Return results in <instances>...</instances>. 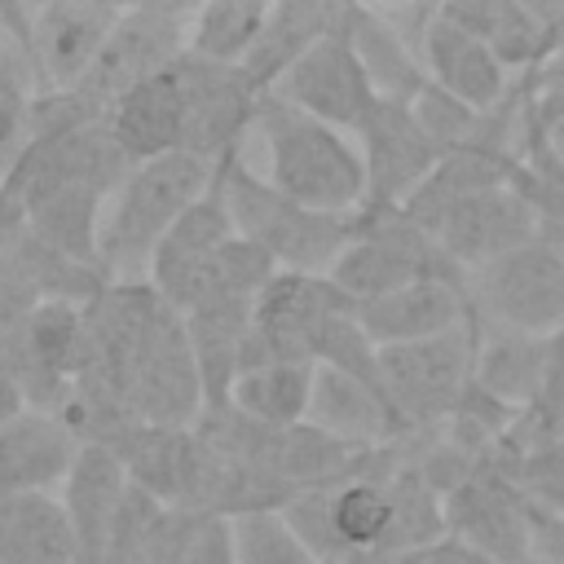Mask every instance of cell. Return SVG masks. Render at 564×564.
<instances>
[{"label":"cell","instance_id":"1","mask_svg":"<svg viewBox=\"0 0 564 564\" xmlns=\"http://www.w3.org/2000/svg\"><path fill=\"white\" fill-rule=\"evenodd\" d=\"M256 132L264 137V181L326 216H357L366 203V163L348 132L295 110L278 93L264 97Z\"/></svg>","mask_w":564,"mask_h":564},{"label":"cell","instance_id":"2","mask_svg":"<svg viewBox=\"0 0 564 564\" xmlns=\"http://www.w3.org/2000/svg\"><path fill=\"white\" fill-rule=\"evenodd\" d=\"M212 181H216V167L185 150L137 163L123 176V185L106 198L101 242H97L106 278L110 282H145L159 242L212 189Z\"/></svg>","mask_w":564,"mask_h":564},{"label":"cell","instance_id":"3","mask_svg":"<svg viewBox=\"0 0 564 564\" xmlns=\"http://www.w3.org/2000/svg\"><path fill=\"white\" fill-rule=\"evenodd\" d=\"M234 234L260 247L278 273H330V264L352 242V216H326L308 212L291 198H282L260 172L247 167L242 154H229L216 163Z\"/></svg>","mask_w":564,"mask_h":564},{"label":"cell","instance_id":"4","mask_svg":"<svg viewBox=\"0 0 564 564\" xmlns=\"http://www.w3.org/2000/svg\"><path fill=\"white\" fill-rule=\"evenodd\" d=\"M352 304L401 291L410 282H467V273L441 251V242L414 225L401 207L388 212H357L352 216V242L344 247V256L330 264L326 273Z\"/></svg>","mask_w":564,"mask_h":564},{"label":"cell","instance_id":"5","mask_svg":"<svg viewBox=\"0 0 564 564\" xmlns=\"http://www.w3.org/2000/svg\"><path fill=\"white\" fill-rule=\"evenodd\" d=\"M476 370V317L449 335L379 348V383L410 432H441L463 405Z\"/></svg>","mask_w":564,"mask_h":564},{"label":"cell","instance_id":"6","mask_svg":"<svg viewBox=\"0 0 564 564\" xmlns=\"http://www.w3.org/2000/svg\"><path fill=\"white\" fill-rule=\"evenodd\" d=\"M123 4L101 0H53V4H9V35L18 40L35 93H70L93 70L106 35L115 31Z\"/></svg>","mask_w":564,"mask_h":564},{"label":"cell","instance_id":"7","mask_svg":"<svg viewBox=\"0 0 564 564\" xmlns=\"http://www.w3.org/2000/svg\"><path fill=\"white\" fill-rule=\"evenodd\" d=\"M467 295L480 326L551 339L564 330V251L533 238L529 247L467 278Z\"/></svg>","mask_w":564,"mask_h":564},{"label":"cell","instance_id":"8","mask_svg":"<svg viewBox=\"0 0 564 564\" xmlns=\"http://www.w3.org/2000/svg\"><path fill=\"white\" fill-rule=\"evenodd\" d=\"M0 366L26 397V410L57 414L88 366L84 304L40 300L9 335H0Z\"/></svg>","mask_w":564,"mask_h":564},{"label":"cell","instance_id":"9","mask_svg":"<svg viewBox=\"0 0 564 564\" xmlns=\"http://www.w3.org/2000/svg\"><path fill=\"white\" fill-rule=\"evenodd\" d=\"M189 13L194 4H128L119 9L115 31L106 35L93 70L75 93H84L97 110H110L137 84L163 75L189 53Z\"/></svg>","mask_w":564,"mask_h":564},{"label":"cell","instance_id":"10","mask_svg":"<svg viewBox=\"0 0 564 564\" xmlns=\"http://www.w3.org/2000/svg\"><path fill=\"white\" fill-rule=\"evenodd\" d=\"M181 88H185V137L181 150L203 163H225L229 154H242L247 132L260 119V106L269 93H260L242 66H216L203 57H181Z\"/></svg>","mask_w":564,"mask_h":564},{"label":"cell","instance_id":"11","mask_svg":"<svg viewBox=\"0 0 564 564\" xmlns=\"http://www.w3.org/2000/svg\"><path fill=\"white\" fill-rule=\"evenodd\" d=\"M282 101H291L295 110L357 137L366 128V119L375 115L379 106V93L375 84L366 79L352 44H348V31H344V4H339V18L335 26L286 70V79L273 88Z\"/></svg>","mask_w":564,"mask_h":564},{"label":"cell","instance_id":"12","mask_svg":"<svg viewBox=\"0 0 564 564\" xmlns=\"http://www.w3.org/2000/svg\"><path fill=\"white\" fill-rule=\"evenodd\" d=\"M445 533L489 564H524L529 560V494L502 476L498 467H480L445 498Z\"/></svg>","mask_w":564,"mask_h":564},{"label":"cell","instance_id":"13","mask_svg":"<svg viewBox=\"0 0 564 564\" xmlns=\"http://www.w3.org/2000/svg\"><path fill=\"white\" fill-rule=\"evenodd\" d=\"M427 234L441 242V251L467 278H476L489 264L507 260L511 251L529 247L538 238V220H533V212L516 185H494V189H480L471 198H458Z\"/></svg>","mask_w":564,"mask_h":564},{"label":"cell","instance_id":"14","mask_svg":"<svg viewBox=\"0 0 564 564\" xmlns=\"http://www.w3.org/2000/svg\"><path fill=\"white\" fill-rule=\"evenodd\" d=\"M357 150L366 163V212L405 207L441 159V150L419 128L405 101H379L366 128L357 132Z\"/></svg>","mask_w":564,"mask_h":564},{"label":"cell","instance_id":"15","mask_svg":"<svg viewBox=\"0 0 564 564\" xmlns=\"http://www.w3.org/2000/svg\"><path fill=\"white\" fill-rule=\"evenodd\" d=\"M115 454L123 480L141 494H150L154 502L172 507V511H189L194 507V489H198V436L194 427H159V423H128L110 445H101Z\"/></svg>","mask_w":564,"mask_h":564},{"label":"cell","instance_id":"16","mask_svg":"<svg viewBox=\"0 0 564 564\" xmlns=\"http://www.w3.org/2000/svg\"><path fill=\"white\" fill-rule=\"evenodd\" d=\"M471 322V295L467 282H410L401 291L375 295L357 304V326L375 348H401V344H423L436 335H449Z\"/></svg>","mask_w":564,"mask_h":564},{"label":"cell","instance_id":"17","mask_svg":"<svg viewBox=\"0 0 564 564\" xmlns=\"http://www.w3.org/2000/svg\"><path fill=\"white\" fill-rule=\"evenodd\" d=\"M304 423H313L317 432H326L352 449H388V445L414 436L379 383H366L335 366H313V397H308Z\"/></svg>","mask_w":564,"mask_h":564},{"label":"cell","instance_id":"18","mask_svg":"<svg viewBox=\"0 0 564 564\" xmlns=\"http://www.w3.org/2000/svg\"><path fill=\"white\" fill-rule=\"evenodd\" d=\"M84 441L48 410H22L18 419L0 423V498L18 494H57Z\"/></svg>","mask_w":564,"mask_h":564},{"label":"cell","instance_id":"19","mask_svg":"<svg viewBox=\"0 0 564 564\" xmlns=\"http://www.w3.org/2000/svg\"><path fill=\"white\" fill-rule=\"evenodd\" d=\"M419 62L432 88H441L445 97L471 106V110H494L502 106V97L511 93V75L507 66L489 53L485 40H476L471 31H463L458 22H449L436 4V18L419 44Z\"/></svg>","mask_w":564,"mask_h":564},{"label":"cell","instance_id":"20","mask_svg":"<svg viewBox=\"0 0 564 564\" xmlns=\"http://www.w3.org/2000/svg\"><path fill=\"white\" fill-rule=\"evenodd\" d=\"M106 128L115 137V145L128 154V163H150L163 154L181 150L185 137V88H181V70L167 66L163 75L137 84L132 93H123L110 110H106Z\"/></svg>","mask_w":564,"mask_h":564},{"label":"cell","instance_id":"21","mask_svg":"<svg viewBox=\"0 0 564 564\" xmlns=\"http://www.w3.org/2000/svg\"><path fill=\"white\" fill-rule=\"evenodd\" d=\"M449 22L471 31L489 44V53L507 66V75H533L555 57L551 22L542 4H516V0H458L441 4Z\"/></svg>","mask_w":564,"mask_h":564},{"label":"cell","instance_id":"22","mask_svg":"<svg viewBox=\"0 0 564 564\" xmlns=\"http://www.w3.org/2000/svg\"><path fill=\"white\" fill-rule=\"evenodd\" d=\"M229 238H238V234H234L229 203H225V189H220V176H216L212 189L167 229V238L159 242V251H154V260H150L145 282L159 291L163 304H172V300L185 291V282H189Z\"/></svg>","mask_w":564,"mask_h":564},{"label":"cell","instance_id":"23","mask_svg":"<svg viewBox=\"0 0 564 564\" xmlns=\"http://www.w3.org/2000/svg\"><path fill=\"white\" fill-rule=\"evenodd\" d=\"M339 18V4L330 0H282V4H269V18L242 62V75L260 88V93H273L286 70L335 26Z\"/></svg>","mask_w":564,"mask_h":564},{"label":"cell","instance_id":"24","mask_svg":"<svg viewBox=\"0 0 564 564\" xmlns=\"http://www.w3.org/2000/svg\"><path fill=\"white\" fill-rule=\"evenodd\" d=\"M344 31L348 44L366 70V79L375 84L379 101H414L427 84L419 53L392 31V22L375 9V4H344Z\"/></svg>","mask_w":564,"mask_h":564},{"label":"cell","instance_id":"25","mask_svg":"<svg viewBox=\"0 0 564 564\" xmlns=\"http://www.w3.org/2000/svg\"><path fill=\"white\" fill-rule=\"evenodd\" d=\"M471 383L511 410H533L546 383V339H529V335H511L476 322Z\"/></svg>","mask_w":564,"mask_h":564},{"label":"cell","instance_id":"26","mask_svg":"<svg viewBox=\"0 0 564 564\" xmlns=\"http://www.w3.org/2000/svg\"><path fill=\"white\" fill-rule=\"evenodd\" d=\"M0 564H75V529L62 494L0 498Z\"/></svg>","mask_w":564,"mask_h":564},{"label":"cell","instance_id":"27","mask_svg":"<svg viewBox=\"0 0 564 564\" xmlns=\"http://www.w3.org/2000/svg\"><path fill=\"white\" fill-rule=\"evenodd\" d=\"M308 397H313V366L264 361L234 379L225 405H234L256 427H295L308 419Z\"/></svg>","mask_w":564,"mask_h":564},{"label":"cell","instance_id":"28","mask_svg":"<svg viewBox=\"0 0 564 564\" xmlns=\"http://www.w3.org/2000/svg\"><path fill=\"white\" fill-rule=\"evenodd\" d=\"M101 216H106V194L101 189H88V185H70L53 198H44L22 234H31L35 242L53 247L57 256L66 260H79V264H93L101 269V256H97V242H101ZM106 273V269H101Z\"/></svg>","mask_w":564,"mask_h":564},{"label":"cell","instance_id":"29","mask_svg":"<svg viewBox=\"0 0 564 564\" xmlns=\"http://www.w3.org/2000/svg\"><path fill=\"white\" fill-rule=\"evenodd\" d=\"M269 18L264 0H212L194 4L189 13V57L216 62V66H242L260 26Z\"/></svg>","mask_w":564,"mask_h":564},{"label":"cell","instance_id":"30","mask_svg":"<svg viewBox=\"0 0 564 564\" xmlns=\"http://www.w3.org/2000/svg\"><path fill=\"white\" fill-rule=\"evenodd\" d=\"M511 185L520 189V198L529 203V212L538 220V242L564 251V163L551 154L538 119H529V132H524V145H520V163H516Z\"/></svg>","mask_w":564,"mask_h":564},{"label":"cell","instance_id":"31","mask_svg":"<svg viewBox=\"0 0 564 564\" xmlns=\"http://www.w3.org/2000/svg\"><path fill=\"white\" fill-rule=\"evenodd\" d=\"M234 524V564H317L282 511H251Z\"/></svg>","mask_w":564,"mask_h":564},{"label":"cell","instance_id":"32","mask_svg":"<svg viewBox=\"0 0 564 564\" xmlns=\"http://www.w3.org/2000/svg\"><path fill=\"white\" fill-rule=\"evenodd\" d=\"M35 79L18 48V40L0 35V172L13 163V154L26 145V119H31Z\"/></svg>","mask_w":564,"mask_h":564},{"label":"cell","instance_id":"33","mask_svg":"<svg viewBox=\"0 0 564 564\" xmlns=\"http://www.w3.org/2000/svg\"><path fill=\"white\" fill-rule=\"evenodd\" d=\"M529 560L564 564V511L529 494Z\"/></svg>","mask_w":564,"mask_h":564},{"label":"cell","instance_id":"34","mask_svg":"<svg viewBox=\"0 0 564 564\" xmlns=\"http://www.w3.org/2000/svg\"><path fill=\"white\" fill-rule=\"evenodd\" d=\"M538 410H546L551 419L564 423V330L546 339V383H542Z\"/></svg>","mask_w":564,"mask_h":564},{"label":"cell","instance_id":"35","mask_svg":"<svg viewBox=\"0 0 564 564\" xmlns=\"http://www.w3.org/2000/svg\"><path fill=\"white\" fill-rule=\"evenodd\" d=\"M26 410V397H22V388L13 383V375L0 366V423H9V419H18Z\"/></svg>","mask_w":564,"mask_h":564},{"label":"cell","instance_id":"36","mask_svg":"<svg viewBox=\"0 0 564 564\" xmlns=\"http://www.w3.org/2000/svg\"><path fill=\"white\" fill-rule=\"evenodd\" d=\"M542 137H546V145H551V154L564 163V110L551 119V123H542Z\"/></svg>","mask_w":564,"mask_h":564},{"label":"cell","instance_id":"37","mask_svg":"<svg viewBox=\"0 0 564 564\" xmlns=\"http://www.w3.org/2000/svg\"><path fill=\"white\" fill-rule=\"evenodd\" d=\"M9 31V4H0V35Z\"/></svg>","mask_w":564,"mask_h":564},{"label":"cell","instance_id":"38","mask_svg":"<svg viewBox=\"0 0 564 564\" xmlns=\"http://www.w3.org/2000/svg\"><path fill=\"white\" fill-rule=\"evenodd\" d=\"M524 564H542V560H524Z\"/></svg>","mask_w":564,"mask_h":564}]
</instances>
